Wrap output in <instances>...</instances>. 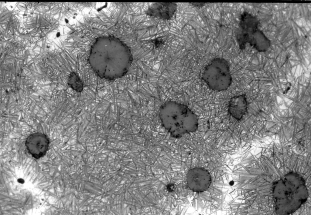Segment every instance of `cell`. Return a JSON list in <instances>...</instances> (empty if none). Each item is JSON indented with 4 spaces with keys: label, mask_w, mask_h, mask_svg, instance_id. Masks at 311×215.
I'll use <instances>...</instances> for the list:
<instances>
[{
    "label": "cell",
    "mask_w": 311,
    "mask_h": 215,
    "mask_svg": "<svg viewBox=\"0 0 311 215\" xmlns=\"http://www.w3.org/2000/svg\"><path fill=\"white\" fill-rule=\"evenodd\" d=\"M202 78L212 90H226L232 81L229 63L223 58H214L205 68Z\"/></svg>",
    "instance_id": "obj_4"
},
{
    "label": "cell",
    "mask_w": 311,
    "mask_h": 215,
    "mask_svg": "<svg viewBox=\"0 0 311 215\" xmlns=\"http://www.w3.org/2000/svg\"><path fill=\"white\" fill-rule=\"evenodd\" d=\"M258 22L255 17L243 12L240 16L236 34L237 42L241 49H244L255 32L258 29Z\"/></svg>",
    "instance_id": "obj_5"
},
{
    "label": "cell",
    "mask_w": 311,
    "mask_h": 215,
    "mask_svg": "<svg viewBox=\"0 0 311 215\" xmlns=\"http://www.w3.org/2000/svg\"><path fill=\"white\" fill-rule=\"evenodd\" d=\"M191 4L195 6H197V7H198V6L200 7L201 6H204L205 5V3H191Z\"/></svg>",
    "instance_id": "obj_11"
},
{
    "label": "cell",
    "mask_w": 311,
    "mask_h": 215,
    "mask_svg": "<svg viewBox=\"0 0 311 215\" xmlns=\"http://www.w3.org/2000/svg\"><path fill=\"white\" fill-rule=\"evenodd\" d=\"M272 194L278 215L294 213L306 202L309 195L304 179L294 172H289L274 183Z\"/></svg>",
    "instance_id": "obj_2"
},
{
    "label": "cell",
    "mask_w": 311,
    "mask_h": 215,
    "mask_svg": "<svg viewBox=\"0 0 311 215\" xmlns=\"http://www.w3.org/2000/svg\"><path fill=\"white\" fill-rule=\"evenodd\" d=\"M177 7V4L174 3H156L149 6L146 14L163 20H169L174 15Z\"/></svg>",
    "instance_id": "obj_7"
},
{
    "label": "cell",
    "mask_w": 311,
    "mask_h": 215,
    "mask_svg": "<svg viewBox=\"0 0 311 215\" xmlns=\"http://www.w3.org/2000/svg\"><path fill=\"white\" fill-rule=\"evenodd\" d=\"M132 61L128 47L118 38L101 37L92 45L89 58L90 64L100 78L112 80L124 76Z\"/></svg>",
    "instance_id": "obj_1"
},
{
    "label": "cell",
    "mask_w": 311,
    "mask_h": 215,
    "mask_svg": "<svg viewBox=\"0 0 311 215\" xmlns=\"http://www.w3.org/2000/svg\"><path fill=\"white\" fill-rule=\"evenodd\" d=\"M56 35L57 38L59 37L60 35V33L59 32H57Z\"/></svg>",
    "instance_id": "obj_12"
},
{
    "label": "cell",
    "mask_w": 311,
    "mask_h": 215,
    "mask_svg": "<svg viewBox=\"0 0 311 215\" xmlns=\"http://www.w3.org/2000/svg\"><path fill=\"white\" fill-rule=\"evenodd\" d=\"M249 44L260 52L267 51L271 44L270 41L259 29L253 34Z\"/></svg>",
    "instance_id": "obj_9"
},
{
    "label": "cell",
    "mask_w": 311,
    "mask_h": 215,
    "mask_svg": "<svg viewBox=\"0 0 311 215\" xmlns=\"http://www.w3.org/2000/svg\"><path fill=\"white\" fill-rule=\"evenodd\" d=\"M50 144V141L48 136L39 132L29 135L25 142L28 152L36 159L40 158L45 155L48 150Z\"/></svg>",
    "instance_id": "obj_6"
},
{
    "label": "cell",
    "mask_w": 311,
    "mask_h": 215,
    "mask_svg": "<svg viewBox=\"0 0 311 215\" xmlns=\"http://www.w3.org/2000/svg\"><path fill=\"white\" fill-rule=\"evenodd\" d=\"M67 83L71 88L77 92H80L83 90V82L78 75L74 72L70 74Z\"/></svg>",
    "instance_id": "obj_10"
},
{
    "label": "cell",
    "mask_w": 311,
    "mask_h": 215,
    "mask_svg": "<svg viewBox=\"0 0 311 215\" xmlns=\"http://www.w3.org/2000/svg\"><path fill=\"white\" fill-rule=\"evenodd\" d=\"M247 108V102L245 94L234 96L230 99L228 111L230 114L234 119H241L245 114Z\"/></svg>",
    "instance_id": "obj_8"
},
{
    "label": "cell",
    "mask_w": 311,
    "mask_h": 215,
    "mask_svg": "<svg viewBox=\"0 0 311 215\" xmlns=\"http://www.w3.org/2000/svg\"><path fill=\"white\" fill-rule=\"evenodd\" d=\"M159 115L163 127L175 138L195 132L198 128L197 115L186 105L176 101H168L163 104Z\"/></svg>",
    "instance_id": "obj_3"
}]
</instances>
